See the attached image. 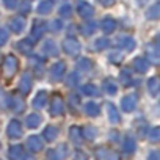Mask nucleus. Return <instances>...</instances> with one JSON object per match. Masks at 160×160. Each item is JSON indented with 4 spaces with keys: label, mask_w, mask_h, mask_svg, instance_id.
<instances>
[{
    "label": "nucleus",
    "mask_w": 160,
    "mask_h": 160,
    "mask_svg": "<svg viewBox=\"0 0 160 160\" xmlns=\"http://www.w3.org/2000/svg\"><path fill=\"white\" fill-rule=\"evenodd\" d=\"M63 49H64V52H66L68 55H77L78 50H80V42H78L75 38L69 36V38L64 39V42H63Z\"/></svg>",
    "instance_id": "1"
},
{
    "label": "nucleus",
    "mask_w": 160,
    "mask_h": 160,
    "mask_svg": "<svg viewBox=\"0 0 160 160\" xmlns=\"http://www.w3.org/2000/svg\"><path fill=\"white\" fill-rule=\"evenodd\" d=\"M16 69H18V60H16L13 55H8V57L5 58V61H3V66H2L3 74H5L7 77H11V75L16 72Z\"/></svg>",
    "instance_id": "2"
},
{
    "label": "nucleus",
    "mask_w": 160,
    "mask_h": 160,
    "mask_svg": "<svg viewBox=\"0 0 160 160\" xmlns=\"http://www.w3.org/2000/svg\"><path fill=\"white\" fill-rule=\"evenodd\" d=\"M46 28H47V24H46L44 21H36L35 25H33V30H32V39L38 41V39L44 35Z\"/></svg>",
    "instance_id": "3"
},
{
    "label": "nucleus",
    "mask_w": 160,
    "mask_h": 160,
    "mask_svg": "<svg viewBox=\"0 0 160 160\" xmlns=\"http://www.w3.org/2000/svg\"><path fill=\"white\" fill-rule=\"evenodd\" d=\"M64 74V63H55L52 68H50V78L52 80H60Z\"/></svg>",
    "instance_id": "4"
},
{
    "label": "nucleus",
    "mask_w": 160,
    "mask_h": 160,
    "mask_svg": "<svg viewBox=\"0 0 160 160\" xmlns=\"http://www.w3.org/2000/svg\"><path fill=\"white\" fill-rule=\"evenodd\" d=\"M63 112V102H61V96L55 94L53 99H52V105H50V113L55 116V115H60Z\"/></svg>",
    "instance_id": "5"
},
{
    "label": "nucleus",
    "mask_w": 160,
    "mask_h": 160,
    "mask_svg": "<svg viewBox=\"0 0 160 160\" xmlns=\"http://www.w3.org/2000/svg\"><path fill=\"white\" fill-rule=\"evenodd\" d=\"M24 27H25V21L22 18H13L10 21V30H13L16 33H21L24 30Z\"/></svg>",
    "instance_id": "6"
},
{
    "label": "nucleus",
    "mask_w": 160,
    "mask_h": 160,
    "mask_svg": "<svg viewBox=\"0 0 160 160\" xmlns=\"http://www.w3.org/2000/svg\"><path fill=\"white\" fill-rule=\"evenodd\" d=\"M78 14L82 16V18H85V19H88V18H91L94 14V10L91 8V5L82 2V3L78 5Z\"/></svg>",
    "instance_id": "7"
},
{
    "label": "nucleus",
    "mask_w": 160,
    "mask_h": 160,
    "mask_svg": "<svg viewBox=\"0 0 160 160\" xmlns=\"http://www.w3.org/2000/svg\"><path fill=\"white\" fill-rule=\"evenodd\" d=\"M30 88H32V77H30V74L25 72L22 75V78H21V91L24 94H27L30 91Z\"/></svg>",
    "instance_id": "8"
},
{
    "label": "nucleus",
    "mask_w": 160,
    "mask_h": 160,
    "mask_svg": "<svg viewBox=\"0 0 160 160\" xmlns=\"http://www.w3.org/2000/svg\"><path fill=\"white\" fill-rule=\"evenodd\" d=\"M118 44L122 46L126 50H132L135 47V41L132 38H129V36H119L118 38Z\"/></svg>",
    "instance_id": "9"
},
{
    "label": "nucleus",
    "mask_w": 160,
    "mask_h": 160,
    "mask_svg": "<svg viewBox=\"0 0 160 160\" xmlns=\"http://www.w3.org/2000/svg\"><path fill=\"white\" fill-rule=\"evenodd\" d=\"M121 107H122L124 112L133 110V107H135V96H126V98L121 101Z\"/></svg>",
    "instance_id": "10"
},
{
    "label": "nucleus",
    "mask_w": 160,
    "mask_h": 160,
    "mask_svg": "<svg viewBox=\"0 0 160 160\" xmlns=\"http://www.w3.org/2000/svg\"><path fill=\"white\" fill-rule=\"evenodd\" d=\"M101 27H102V30H104L105 33H112V32L115 30L116 24H115V21H113V19H110V18H105V19L102 21Z\"/></svg>",
    "instance_id": "11"
},
{
    "label": "nucleus",
    "mask_w": 160,
    "mask_h": 160,
    "mask_svg": "<svg viewBox=\"0 0 160 160\" xmlns=\"http://www.w3.org/2000/svg\"><path fill=\"white\" fill-rule=\"evenodd\" d=\"M148 66H149V63H148V60H144V58H135V61H133V68H135L138 72H144V71L148 69Z\"/></svg>",
    "instance_id": "12"
},
{
    "label": "nucleus",
    "mask_w": 160,
    "mask_h": 160,
    "mask_svg": "<svg viewBox=\"0 0 160 160\" xmlns=\"http://www.w3.org/2000/svg\"><path fill=\"white\" fill-rule=\"evenodd\" d=\"M18 47H19V50H21L22 53H30V52H32V47H33L32 39H24V41H21V42L18 44Z\"/></svg>",
    "instance_id": "13"
},
{
    "label": "nucleus",
    "mask_w": 160,
    "mask_h": 160,
    "mask_svg": "<svg viewBox=\"0 0 160 160\" xmlns=\"http://www.w3.org/2000/svg\"><path fill=\"white\" fill-rule=\"evenodd\" d=\"M46 101H47V93H46V91H39V93L36 94L35 101H33V105H35V107H42V105L46 104Z\"/></svg>",
    "instance_id": "14"
},
{
    "label": "nucleus",
    "mask_w": 160,
    "mask_h": 160,
    "mask_svg": "<svg viewBox=\"0 0 160 160\" xmlns=\"http://www.w3.org/2000/svg\"><path fill=\"white\" fill-rule=\"evenodd\" d=\"M158 80H157V77H152L149 82H148V88H149V91H151V94L152 96H157V91H158Z\"/></svg>",
    "instance_id": "15"
},
{
    "label": "nucleus",
    "mask_w": 160,
    "mask_h": 160,
    "mask_svg": "<svg viewBox=\"0 0 160 160\" xmlns=\"http://www.w3.org/2000/svg\"><path fill=\"white\" fill-rule=\"evenodd\" d=\"M10 104H11V107H13V110H14V112H19V110L24 107V102H22V99H19L18 96H11V99H10Z\"/></svg>",
    "instance_id": "16"
},
{
    "label": "nucleus",
    "mask_w": 160,
    "mask_h": 160,
    "mask_svg": "<svg viewBox=\"0 0 160 160\" xmlns=\"http://www.w3.org/2000/svg\"><path fill=\"white\" fill-rule=\"evenodd\" d=\"M50 8H52V2H49V0H44V2H41L39 7H38V13L47 14V13H50Z\"/></svg>",
    "instance_id": "17"
},
{
    "label": "nucleus",
    "mask_w": 160,
    "mask_h": 160,
    "mask_svg": "<svg viewBox=\"0 0 160 160\" xmlns=\"http://www.w3.org/2000/svg\"><path fill=\"white\" fill-rule=\"evenodd\" d=\"M44 50H46V53H47V55H55V53H57L55 42H53V41H47V42L44 44Z\"/></svg>",
    "instance_id": "18"
},
{
    "label": "nucleus",
    "mask_w": 160,
    "mask_h": 160,
    "mask_svg": "<svg viewBox=\"0 0 160 160\" xmlns=\"http://www.w3.org/2000/svg\"><path fill=\"white\" fill-rule=\"evenodd\" d=\"M85 108H87V113H88V115H98V113H99V107H98L94 102H88V104L85 105Z\"/></svg>",
    "instance_id": "19"
},
{
    "label": "nucleus",
    "mask_w": 160,
    "mask_h": 160,
    "mask_svg": "<svg viewBox=\"0 0 160 160\" xmlns=\"http://www.w3.org/2000/svg\"><path fill=\"white\" fill-rule=\"evenodd\" d=\"M83 93L85 94H88V96H98V88L94 87V85H85L83 87Z\"/></svg>",
    "instance_id": "20"
},
{
    "label": "nucleus",
    "mask_w": 160,
    "mask_h": 160,
    "mask_svg": "<svg viewBox=\"0 0 160 160\" xmlns=\"http://www.w3.org/2000/svg\"><path fill=\"white\" fill-rule=\"evenodd\" d=\"M8 133H11V137H18L19 133V122L18 121H13L8 127Z\"/></svg>",
    "instance_id": "21"
},
{
    "label": "nucleus",
    "mask_w": 160,
    "mask_h": 160,
    "mask_svg": "<svg viewBox=\"0 0 160 160\" xmlns=\"http://www.w3.org/2000/svg\"><path fill=\"white\" fill-rule=\"evenodd\" d=\"M27 122H28V126L30 127H35V126H38L39 124V115H30L28 118H27Z\"/></svg>",
    "instance_id": "22"
},
{
    "label": "nucleus",
    "mask_w": 160,
    "mask_h": 160,
    "mask_svg": "<svg viewBox=\"0 0 160 160\" xmlns=\"http://www.w3.org/2000/svg\"><path fill=\"white\" fill-rule=\"evenodd\" d=\"M104 88H105V91L110 93V94H115V93H116V87H115V83H113V82H108V80H105Z\"/></svg>",
    "instance_id": "23"
},
{
    "label": "nucleus",
    "mask_w": 160,
    "mask_h": 160,
    "mask_svg": "<svg viewBox=\"0 0 160 160\" xmlns=\"http://www.w3.org/2000/svg\"><path fill=\"white\" fill-rule=\"evenodd\" d=\"M60 14H61L63 18H69V16L72 14V10H71V7H69V5H63V7L60 8Z\"/></svg>",
    "instance_id": "24"
},
{
    "label": "nucleus",
    "mask_w": 160,
    "mask_h": 160,
    "mask_svg": "<svg viewBox=\"0 0 160 160\" xmlns=\"http://www.w3.org/2000/svg\"><path fill=\"white\" fill-rule=\"evenodd\" d=\"M7 39H8V33H7V30H5V28H0V46L5 44Z\"/></svg>",
    "instance_id": "25"
},
{
    "label": "nucleus",
    "mask_w": 160,
    "mask_h": 160,
    "mask_svg": "<svg viewBox=\"0 0 160 160\" xmlns=\"http://www.w3.org/2000/svg\"><path fill=\"white\" fill-rule=\"evenodd\" d=\"M78 68H82V69H90L91 68V61L88 58H83L82 61L78 63Z\"/></svg>",
    "instance_id": "26"
},
{
    "label": "nucleus",
    "mask_w": 160,
    "mask_h": 160,
    "mask_svg": "<svg viewBox=\"0 0 160 160\" xmlns=\"http://www.w3.org/2000/svg\"><path fill=\"white\" fill-rule=\"evenodd\" d=\"M107 46H108V41H107V39H104V38L96 41V49H105Z\"/></svg>",
    "instance_id": "27"
},
{
    "label": "nucleus",
    "mask_w": 160,
    "mask_h": 160,
    "mask_svg": "<svg viewBox=\"0 0 160 160\" xmlns=\"http://www.w3.org/2000/svg\"><path fill=\"white\" fill-rule=\"evenodd\" d=\"M108 116H112L113 121H118V113H116V110H115L113 105H108Z\"/></svg>",
    "instance_id": "28"
},
{
    "label": "nucleus",
    "mask_w": 160,
    "mask_h": 160,
    "mask_svg": "<svg viewBox=\"0 0 160 160\" xmlns=\"http://www.w3.org/2000/svg\"><path fill=\"white\" fill-rule=\"evenodd\" d=\"M94 27H96L94 24H90V22H88V24H87V25L83 27V32H85L87 35H90V33H91V32L94 30Z\"/></svg>",
    "instance_id": "29"
},
{
    "label": "nucleus",
    "mask_w": 160,
    "mask_h": 160,
    "mask_svg": "<svg viewBox=\"0 0 160 160\" xmlns=\"http://www.w3.org/2000/svg\"><path fill=\"white\" fill-rule=\"evenodd\" d=\"M16 0H3V5L7 7V8H14L16 7Z\"/></svg>",
    "instance_id": "30"
},
{
    "label": "nucleus",
    "mask_w": 160,
    "mask_h": 160,
    "mask_svg": "<svg viewBox=\"0 0 160 160\" xmlns=\"http://www.w3.org/2000/svg\"><path fill=\"white\" fill-rule=\"evenodd\" d=\"M77 80H78V75H77V74H74V75H69L68 83H69L71 87H74V83H77Z\"/></svg>",
    "instance_id": "31"
},
{
    "label": "nucleus",
    "mask_w": 160,
    "mask_h": 160,
    "mask_svg": "<svg viewBox=\"0 0 160 160\" xmlns=\"http://www.w3.org/2000/svg\"><path fill=\"white\" fill-rule=\"evenodd\" d=\"M61 27H63V24H61L60 21H53V22L50 24V28H52V30H60Z\"/></svg>",
    "instance_id": "32"
},
{
    "label": "nucleus",
    "mask_w": 160,
    "mask_h": 160,
    "mask_svg": "<svg viewBox=\"0 0 160 160\" xmlns=\"http://www.w3.org/2000/svg\"><path fill=\"white\" fill-rule=\"evenodd\" d=\"M157 10H158V7L154 5V7L151 8V13H148V18H157Z\"/></svg>",
    "instance_id": "33"
},
{
    "label": "nucleus",
    "mask_w": 160,
    "mask_h": 160,
    "mask_svg": "<svg viewBox=\"0 0 160 160\" xmlns=\"http://www.w3.org/2000/svg\"><path fill=\"white\" fill-rule=\"evenodd\" d=\"M99 2H101L104 7H110V5H113V3H115V0H99Z\"/></svg>",
    "instance_id": "34"
},
{
    "label": "nucleus",
    "mask_w": 160,
    "mask_h": 160,
    "mask_svg": "<svg viewBox=\"0 0 160 160\" xmlns=\"http://www.w3.org/2000/svg\"><path fill=\"white\" fill-rule=\"evenodd\" d=\"M110 58H112V61H113V63H116V61H119L118 58H121V55H119V53H113Z\"/></svg>",
    "instance_id": "35"
}]
</instances>
